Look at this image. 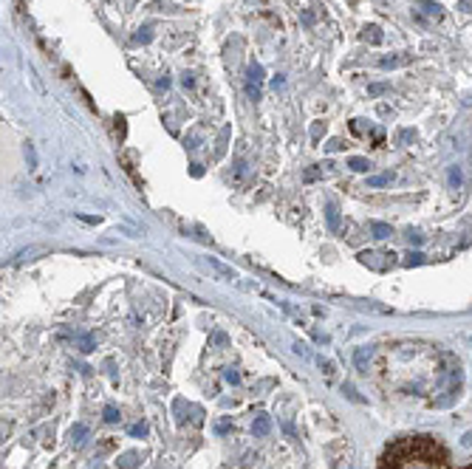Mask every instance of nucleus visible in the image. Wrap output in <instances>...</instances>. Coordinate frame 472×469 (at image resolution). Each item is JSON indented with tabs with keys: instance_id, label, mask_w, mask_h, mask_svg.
I'll return each instance as SVG.
<instances>
[{
	"instance_id": "21",
	"label": "nucleus",
	"mask_w": 472,
	"mask_h": 469,
	"mask_svg": "<svg viewBox=\"0 0 472 469\" xmlns=\"http://www.w3.org/2000/svg\"><path fill=\"white\" fill-rule=\"evenodd\" d=\"M342 147H345V144H342L339 139H331L328 141V153H337V150H342Z\"/></svg>"
},
{
	"instance_id": "12",
	"label": "nucleus",
	"mask_w": 472,
	"mask_h": 469,
	"mask_svg": "<svg viewBox=\"0 0 472 469\" xmlns=\"http://www.w3.org/2000/svg\"><path fill=\"white\" fill-rule=\"evenodd\" d=\"M390 178H393V175L385 172V175H373V178H368V184L370 187H385V184H390Z\"/></svg>"
},
{
	"instance_id": "16",
	"label": "nucleus",
	"mask_w": 472,
	"mask_h": 469,
	"mask_svg": "<svg viewBox=\"0 0 472 469\" xmlns=\"http://www.w3.org/2000/svg\"><path fill=\"white\" fill-rule=\"evenodd\" d=\"M449 184H452V187H461V170H458V167L449 170Z\"/></svg>"
},
{
	"instance_id": "13",
	"label": "nucleus",
	"mask_w": 472,
	"mask_h": 469,
	"mask_svg": "<svg viewBox=\"0 0 472 469\" xmlns=\"http://www.w3.org/2000/svg\"><path fill=\"white\" fill-rule=\"evenodd\" d=\"M119 418H122V415H119V410H116L113 404H108V407H105V421H108V424H116Z\"/></svg>"
},
{
	"instance_id": "29",
	"label": "nucleus",
	"mask_w": 472,
	"mask_h": 469,
	"mask_svg": "<svg viewBox=\"0 0 472 469\" xmlns=\"http://www.w3.org/2000/svg\"><path fill=\"white\" fill-rule=\"evenodd\" d=\"M26 153H29V164L34 167V164H37V161H34V150H32V144H29V150H26Z\"/></svg>"
},
{
	"instance_id": "22",
	"label": "nucleus",
	"mask_w": 472,
	"mask_h": 469,
	"mask_svg": "<svg viewBox=\"0 0 472 469\" xmlns=\"http://www.w3.org/2000/svg\"><path fill=\"white\" fill-rule=\"evenodd\" d=\"M385 91H387V85H370V88H368L370 96H379V94H385Z\"/></svg>"
},
{
	"instance_id": "9",
	"label": "nucleus",
	"mask_w": 472,
	"mask_h": 469,
	"mask_svg": "<svg viewBox=\"0 0 472 469\" xmlns=\"http://www.w3.org/2000/svg\"><path fill=\"white\" fill-rule=\"evenodd\" d=\"M325 218H328V226L331 229H339V212L334 203H325Z\"/></svg>"
},
{
	"instance_id": "28",
	"label": "nucleus",
	"mask_w": 472,
	"mask_h": 469,
	"mask_svg": "<svg viewBox=\"0 0 472 469\" xmlns=\"http://www.w3.org/2000/svg\"><path fill=\"white\" fill-rule=\"evenodd\" d=\"M320 368H323V370H325V373H328V376L334 373V370H331V362H323V359H320Z\"/></svg>"
},
{
	"instance_id": "10",
	"label": "nucleus",
	"mask_w": 472,
	"mask_h": 469,
	"mask_svg": "<svg viewBox=\"0 0 472 469\" xmlns=\"http://www.w3.org/2000/svg\"><path fill=\"white\" fill-rule=\"evenodd\" d=\"M85 435H88V427L85 424H74V430H71V438L77 441V444H82L85 441Z\"/></svg>"
},
{
	"instance_id": "20",
	"label": "nucleus",
	"mask_w": 472,
	"mask_h": 469,
	"mask_svg": "<svg viewBox=\"0 0 472 469\" xmlns=\"http://www.w3.org/2000/svg\"><path fill=\"white\" fill-rule=\"evenodd\" d=\"M399 63H401L399 57H385V60H382L379 65H382V68H393V65H399Z\"/></svg>"
},
{
	"instance_id": "1",
	"label": "nucleus",
	"mask_w": 472,
	"mask_h": 469,
	"mask_svg": "<svg viewBox=\"0 0 472 469\" xmlns=\"http://www.w3.org/2000/svg\"><path fill=\"white\" fill-rule=\"evenodd\" d=\"M260 85H263V68H260V63H252L249 65V77H246V94L255 102L260 99Z\"/></svg>"
},
{
	"instance_id": "19",
	"label": "nucleus",
	"mask_w": 472,
	"mask_h": 469,
	"mask_svg": "<svg viewBox=\"0 0 472 469\" xmlns=\"http://www.w3.org/2000/svg\"><path fill=\"white\" fill-rule=\"evenodd\" d=\"M150 40H153L150 29H139V34H136V43H150Z\"/></svg>"
},
{
	"instance_id": "25",
	"label": "nucleus",
	"mask_w": 472,
	"mask_h": 469,
	"mask_svg": "<svg viewBox=\"0 0 472 469\" xmlns=\"http://www.w3.org/2000/svg\"><path fill=\"white\" fill-rule=\"evenodd\" d=\"M229 427H232V424H229L226 418H223V421H218V424H215V432H226Z\"/></svg>"
},
{
	"instance_id": "15",
	"label": "nucleus",
	"mask_w": 472,
	"mask_h": 469,
	"mask_svg": "<svg viewBox=\"0 0 472 469\" xmlns=\"http://www.w3.org/2000/svg\"><path fill=\"white\" fill-rule=\"evenodd\" d=\"M119 466H122V469H133L136 466V452H125V455H122V461H119Z\"/></svg>"
},
{
	"instance_id": "11",
	"label": "nucleus",
	"mask_w": 472,
	"mask_h": 469,
	"mask_svg": "<svg viewBox=\"0 0 472 469\" xmlns=\"http://www.w3.org/2000/svg\"><path fill=\"white\" fill-rule=\"evenodd\" d=\"M421 9H424L430 17H441V6L438 3H430V0H421Z\"/></svg>"
},
{
	"instance_id": "3",
	"label": "nucleus",
	"mask_w": 472,
	"mask_h": 469,
	"mask_svg": "<svg viewBox=\"0 0 472 469\" xmlns=\"http://www.w3.org/2000/svg\"><path fill=\"white\" fill-rule=\"evenodd\" d=\"M370 356H373V348H368V345H365V348H359V351L354 353V362H356V368H368V362H370Z\"/></svg>"
},
{
	"instance_id": "14",
	"label": "nucleus",
	"mask_w": 472,
	"mask_h": 469,
	"mask_svg": "<svg viewBox=\"0 0 472 469\" xmlns=\"http://www.w3.org/2000/svg\"><path fill=\"white\" fill-rule=\"evenodd\" d=\"M404 263H407V266H418V263H424V255H421V252H407Z\"/></svg>"
},
{
	"instance_id": "17",
	"label": "nucleus",
	"mask_w": 472,
	"mask_h": 469,
	"mask_svg": "<svg viewBox=\"0 0 472 469\" xmlns=\"http://www.w3.org/2000/svg\"><path fill=\"white\" fill-rule=\"evenodd\" d=\"M130 435H147V424L144 421L133 424V427H130Z\"/></svg>"
},
{
	"instance_id": "8",
	"label": "nucleus",
	"mask_w": 472,
	"mask_h": 469,
	"mask_svg": "<svg viewBox=\"0 0 472 469\" xmlns=\"http://www.w3.org/2000/svg\"><path fill=\"white\" fill-rule=\"evenodd\" d=\"M209 266H212L218 274H223L226 280H235V277H238V274H235V269H229V266H223V263H218L215 258H209Z\"/></svg>"
},
{
	"instance_id": "2",
	"label": "nucleus",
	"mask_w": 472,
	"mask_h": 469,
	"mask_svg": "<svg viewBox=\"0 0 472 469\" xmlns=\"http://www.w3.org/2000/svg\"><path fill=\"white\" fill-rule=\"evenodd\" d=\"M379 258H385V255H379V252H362V255H359V260H362L365 266L379 269V272H382V269H387L390 263H393V260H379Z\"/></svg>"
},
{
	"instance_id": "7",
	"label": "nucleus",
	"mask_w": 472,
	"mask_h": 469,
	"mask_svg": "<svg viewBox=\"0 0 472 469\" xmlns=\"http://www.w3.org/2000/svg\"><path fill=\"white\" fill-rule=\"evenodd\" d=\"M269 427H272V421H269V415H258V418H255V424H252L255 435H266V432H269Z\"/></svg>"
},
{
	"instance_id": "26",
	"label": "nucleus",
	"mask_w": 472,
	"mask_h": 469,
	"mask_svg": "<svg viewBox=\"0 0 472 469\" xmlns=\"http://www.w3.org/2000/svg\"><path fill=\"white\" fill-rule=\"evenodd\" d=\"M283 85H286L283 77H275V79H272V88H275V91H277V88H283Z\"/></svg>"
},
{
	"instance_id": "30",
	"label": "nucleus",
	"mask_w": 472,
	"mask_h": 469,
	"mask_svg": "<svg viewBox=\"0 0 472 469\" xmlns=\"http://www.w3.org/2000/svg\"><path fill=\"white\" fill-rule=\"evenodd\" d=\"M461 9H464V12H472V0H464V3H461Z\"/></svg>"
},
{
	"instance_id": "24",
	"label": "nucleus",
	"mask_w": 472,
	"mask_h": 469,
	"mask_svg": "<svg viewBox=\"0 0 472 469\" xmlns=\"http://www.w3.org/2000/svg\"><path fill=\"white\" fill-rule=\"evenodd\" d=\"M181 85H184V88H192V85H195V79H192V74H184V77H181Z\"/></svg>"
},
{
	"instance_id": "23",
	"label": "nucleus",
	"mask_w": 472,
	"mask_h": 469,
	"mask_svg": "<svg viewBox=\"0 0 472 469\" xmlns=\"http://www.w3.org/2000/svg\"><path fill=\"white\" fill-rule=\"evenodd\" d=\"M407 238H410V243H416V246H421V243H424V234H418V232H410Z\"/></svg>"
},
{
	"instance_id": "27",
	"label": "nucleus",
	"mask_w": 472,
	"mask_h": 469,
	"mask_svg": "<svg viewBox=\"0 0 472 469\" xmlns=\"http://www.w3.org/2000/svg\"><path fill=\"white\" fill-rule=\"evenodd\" d=\"M410 139H416V133H413V130H404V133H401V141H410Z\"/></svg>"
},
{
	"instance_id": "5",
	"label": "nucleus",
	"mask_w": 472,
	"mask_h": 469,
	"mask_svg": "<svg viewBox=\"0 0 472 469\" xmlns=\"http://www.w3.org/2000/svg\"><path fill=\"white\" fill-rule=\"evenodd\" d=\"M362 37L368 40L370 46H379V43H382V32H379V26H365Z\"/></svg>"
},
{
	"instance_id": "18",
	"label": "nucleus",
	"mask_w": 472,
	"mask_h": 469,
	"mask_svg": "<svg viewBox=\"0 0 472 469\" xmlns=\"http://www.w3.org/2000/svg\"><path fill=\"white\" fill-rule=\"evenodd\" d=\"M223 379H226L229 384H238V382H241V373H238V370H232V368H229L226 373H223Z\"/></svg>"
},
{
	"instance_id": "6",
	"label": "nucleus",
	"mask_w": 472,
	"mask_h": 469,
	"mask_svg": "<svg viewBox=\"0 0 472 469\" xmlns=\"http://www.w3.org/2000/svg\"><path fill=\"white\" fill-rule=\"evenodd\" d=\"M348 167L354 172H368L370 170V161L368 158H362V156H354V158H348Z\"/></svg>"
},
{
	"instance_id": "4",
	"label": "nucleus",
	"mask_w": 472,
	"mask_h": 469,
	"mask_svg": "<svg viewBox=\"0 0 472 469\" xmlns=\"http://www.w3.org/2000/svg\"><path fill=\"white\" fill-rule=\"evenodd\" d=\"M370 232H373V238L385 241V238H390V234H393V229L387 226V223H382V220H373V223H370Z\"/></svg>"
}]
</instances>
